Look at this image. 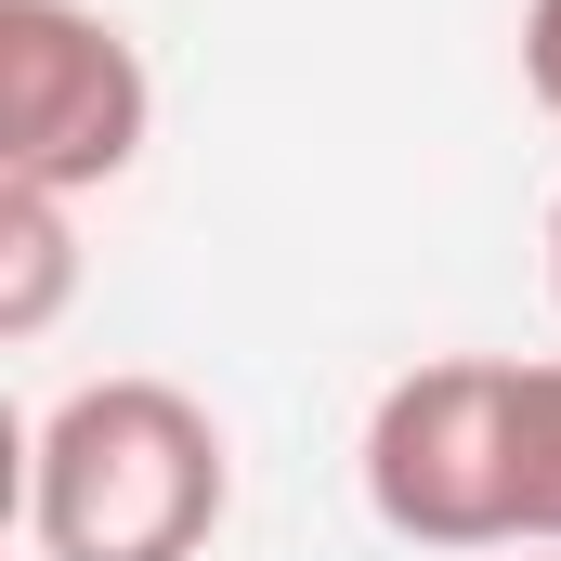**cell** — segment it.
<instances>
[{"label": "cell", "instance_id": "cell-1", "mask_svg": "<svg viewBox=\"0 0 561 561\" xmlns=\"http://www.w3.org/2000/svg\"><path fill=\"white\" fill-rule=\"evenodd\" d=\"M236 510V444L183 379H79L26 444V549L39 561H196Z\"/></svg>", "mask_w": 561, "mask_h": 561}, {"label": "cell", "instance_id": "cell-2", "mask_svg": "<svg viewBox=\"0 0 561 561\" xmlns=\"http://www.w3.org/2000/svg\"><path fill=\"white\" fill-rule=\"evenodd\" d=\"M523 353H431L366 405V510L405 549H523V457H510Z\"/></svg>", "mask_w": 561, "mask_h": 561}, {"label": "cell", "instance_id": "cell-3", "mask_svg": "<svg viewBox=\"0 0 561 561\" xmlns=\"http://www.w3.org/2000/svg\"><path fill=\"white\" fill-rule=\"evenodd\" d=\"M157 144V66L92 0H0V183L105 196Z\"/></svg>", "mask_w": 561, "mask_h": 561}, {"label": "cell", "instance_id": "cell-4", "mask_svg": "<svg viewBox=\"0 0 561 561\" xmlns=\"http://www.w3.org/2000/svg\"><path fill=\"white\" fill-rule=\"evenodd\" d=\"M66 287H79V196L0 183V340H53Z\"/></svg>", "mask_w": 561, "mask_h": 561}, {"label": "cell", "instance_id": "cell-5", "mask_svg": "<svg viewBox=\"0 0 561 561\" xmlns=\"http://www.w3.org/2000/svg\"><path fill=\"white\" fill-rule=\"evenodd\" d=\"M510 457H523V549H561V366H523Z\"/></svg>", "mask_w": 561, "mask_h": 561}, {"label": "cell", "instance_id": "cell-6", "mask_svg": "<svg viewBox=\"0 0 561 561\" xmlns=\"http://www.w3.org/2000/svg\"><path fill=\"white\" fill-rule=\"evenodd\" d=\"M523 92L561 118V0H523Z\"/></svg>", "mask_w": 561, "mask_h": 561}, {"label": "cell", "instance_id": "cell-7", "mask_svg": "<svg viewBox=\"0 0 561 561\" xmlns=\"http://www.w3.org/2000/svg\"><path fill=\"white\" fill-rule=\"evenodd\" d=\"M549 300H561V196H549Z\"/></svg>", "mask_w": 561, "mask_h": 561}, {"label": "cell", "instance_id": "cell-8", "mask_svg": "<svg viewBox=\"0 0 561 561\" xmlns=\"http://www.w3.org/2000/svg\"><path fill=\"white\" fill-rule=\"evenodd\" d=\"M523 561H561V549H523Z\"/></svg>", "mask_w": 561, "mask_h": 561}]
</instances>
